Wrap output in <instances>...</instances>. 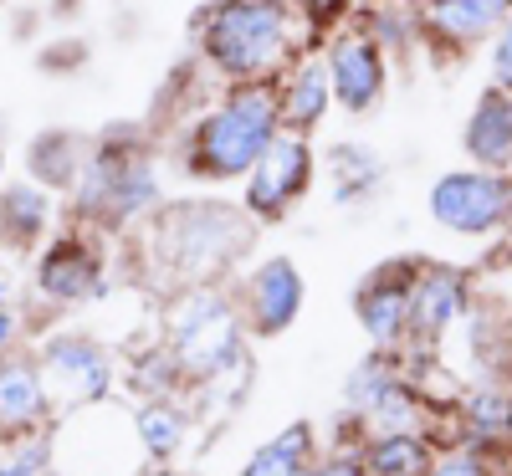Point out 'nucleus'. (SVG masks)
Returning <instances> with one entry per match:
<instances>
[{
	"label": "nucleus",
	"mask_w": 512,
	"mask_h": 476,
	"mask_svg": "<svg viewBox=\"0 0 512 476\" xmlns=\"http://www.w3.org/2000/svg\"><path fill=\"white\" fill-rule=\"evenodd\" d=\"M282 134L277 93L267 82H236L231 98L195 123L185 144V175L195 180H241L251 164L267 154V144Z\"/></svg>",
	"instance_id": "1"
},
{
	"label": "nucleus",
	"mask_w": 512,
	"mask_h": 476,
	"mask_svg": "<svg viewBox=\"0 0 512 476\" xmlns=\"http://www.w3.org/2000/svg\"><path fill=\"white\" fill-rule=\"evenodd\" d=\"M195 47L231 82H262L287 52L282 0H216L195 16Z\"/></svg>",
	"instance_id": "2"
},
{
	"label": "nucleus",
	"mask_w": 512,
	"mask_h": 476,
	"mask_svg": "<svg viewBox=\"0 0 512 476\" xmlns=\"http://www.w3.org/2000/svg\"><path fill=\"white\" fill-rule=\"evenodd\" d=\"M72 190H77V210H93L113 226L139 221L144 210L159 205V180H154L149 159L139 149H128L118 134H108L98 149L82 154Z\"/></svg>",
	"instance_id": "3"
},
{
	"label": "nucleus",
	"mask_w": 512,
	"mask_h": 476,
	"mask_svg": "<svg viewBox=\"0 0 512 476\" xmlns=\"http://www.w3.org/2000/svg\"><path fill=\"white\" fill-rule=\"evenodd\" d=\"M169 354L195 379H216L241 354V313L221 292L195 287L169 318Z\"/></svg>",
	"instance_id": "4"
},
{
	"label": "nucleus",
	"mask_w": 512,
	"mask_h": 476,
	"mask_svg": "<svg viewBox=\"0 0 512 476\" xmlns=\"http://www.w3.org/2000/svg\"><path fill=\"white\" fill-rule=\"evenodd\" d=\"M246 221L221 205V200H205V205H180L164 215V246H169V262H175L185 277H210L226 256L241 246Z\"/></svg>",
	"instance_id": "5"
},
{
	"label": "nucleus",
	"mask_w": 512,
	"mask_h": 476,
	"mask_svg": "<svg viewBox=\"0 0 512 476\" xmlns=\"http://www.w3.org/2000/svg\"><path fill=\"white\" fill-rule=\"evenodd\" d=\"M431 215L436 226L456 236H487L512 221V180L497 169H456L441 175L431 190Z\"/></svg>",
	"instance_id": "6"
},
{
	"label": "nucleus",
	"mask_w": 512,
	"mask_h": 476,
	"mask_svg": "<svg viewBox=\"0 0 512 476\" xmlns=\"http://www.w3.org/2000/svg\"><path fill=\"white\" fill-rule=\"evenodd\" d=\"M41 389H47V410H77V405H98L113 384V364L93 338L62 333L52 338L36 359Z\"/></svg>",
	"instance_id": "7"
},
{
	"label": "nucleus",
	"mask_w": 512,
	"mask_h": 476,
	"mask_svg": "<svg viewBox=\"0 0 512 476\" xmlns=\"http://www.w3.org/2000/svg\"><path fill=\"white\" fill-rule=\"evenodd\" d=\"M308 185H313L308 139L303 134H277L246 175V215H256V221H282V215L303 200Z\"/></svg>",
	"instance_id": "8"
},
{
	"label": "nucleus",
	"mask_w": 512,
	"mask_h": 476,
	"mask_svg": "<svg viewBox=\"0 0 512 476\" xmlns=\"http://www.w3.org/2000/svg\"><path fill=\"white\" fill-rule=\"evenodd\" d=\"M303 313V272H297L287 256H272L262 262L251 277H246V292H241V318L256 328V333H282L292 328V318Z\"/></svg>",
	"instance_id": "9"
},
{
	"label": "nucleus",
	"mask_w": 512,
	"mask_h": 476,
	"mask_svg": "<svg viewBox=\"0 0 512 476\" xmlns=\"http://www.w3.org/2000/svg\"><path fill=\"white\" fill-rule=\"evenodd\" d=\"M328 82L333 98L349 113H369L384 98V52L374 47V36H338L328 52Z\"/></svg>",
	"instance_id": "10"
},
{
	"label": "nucleus",
	"mask_w": 512,
	"mask_h": 476,
	"mask_svg": "<svg viewBox=\"0 0 512 476\" xmlns=\"http://www.w3.org/2000/svg\"><path fill=\"white\" fill-rule=\"evenodd\" d=\"M410 297H415V277H410V267H400V262L379 267V272L359 287V297H354L364 333H369L374 343H384V349H390V343L410 328Z\"/></svg>",
	"instance_id": "11"
},
{
	"label": "nucleus",
	"mask_w": 512,
	"mask_h": 476,
	"mask_svg": "<svg viewBox=\"0 0 512 476\" xmlns=\"http://www.w3.org/2000/svg\"><path fill=\"white\" fill-rule=\"evenodd\" d=\"M333 98V82H328V62H303L277 93V118H282V134H313L328 113Z\"/></svg>",
	"instance_id": "12"
},
{
	"label": "nucleus",
	"mask_w": 512,
	"mask_h": 476,
	"mask_svg": "<svg viewBox=\"0 0 512 476\" xmlns=\"http://www.w3.org/2000/svg\"><path fill=\"white\" fill-rule=\"evenodd\" d=\"M36 287H41V297H52V302H82V297H93L103 287V277H98L93 251H82L77 241H57L47 256H41Z\"/></svg>",
	"instance_id": "13"
},
{
	"label": "nucleus",
	"mask_w": 512,
	"mask_h": 476,
	"mask_svg": "<svg viewBox=\"0 0 512 476\" xmlns=\"http://www.w3.org/2000/svg\"><path fill=\"white\" fill-rule=\"evenodd\" d=\"M507 16H512V0H431V11H425L431 31L456 41V47H472V41L502 31Z\"/></svg>",
	"instance_id": "14"
},
{
	"label": "nucleus",
	"mask_w": 512,
	"mask_h": 476,
	"mask_svg": "<svg viewBox=\"0 0 512 476\" xmlns=\"http://www.w3.org/2000/svg\"><path fill=\"white\" fill-rule=\"evenodd\" d=\"M47 415V389H41V369L31 359L6 354L0 359V430H31Z\"/></svg>",
	"instance_id": "15"
},
{
	"label": "nucleus",
	"mask_w": 512,
	"mask_h": 476,
	"mask_svg": "<svg viewBox=\"0 0 512 476\" xmlns=\"http://www.w3.org/2000/svg\"><path fill=\"white\" fill-rule=\"evenodd\" d=\"M466 154H472L477 164H487V169L512 164V93L492 88L477 103L472 123H466Z\"/></svg>",
	"instance_id": "16"
},
{
	"label": "nucleus",
	"mask_w": 512,
	"mask_h": 476,
	"mask_svg": "<svg viewBox=\"0 0 512 476\" xmlns=\"http://www.w3.org/2000/svg\"><path fill=\"white\" fill-rule=\"evenodd\" d=\"M461 313H466V277H456V272H425V277L415 282L410 323H415L420 333H441V328H451Z\"/></svg>",
	"instance_id": "17"
},
{
	"label": "nucleus",
	"mask_w": 512,
	"mask_h": 476,
	"mask_svg": "<svg viewBox=\"0 0 512 476\" xmlns=\"http://www.w3.org/2000/svg\"><path fill=\"white\" fill-rule=\"evenodd\" d=\"M52 221V195L36 185H11L0 190V241H11L16 251L36 246L41 231Z\"/></svg>",
	"instance_id": "18"
},
{
	"label": "nucleus",
	"mask_w": 512,
	"mask_h": 476,
	"mask_svg": "<svg viewBox=\"0 0 512 476\" xmlns=\"http://www.w3.org/2000/svg\"><path fill=\"white\" fill-rule=\"evenodd\" d=\"M308 451H313V425H287L282 436H272L262 451H256L246 466H241V476H297L308 466Z\"/></svg>",
	"instance_id": "19"
},
{
	"label": "nucleus",
	"mask_w": 512,
	"mask_h": 476,
	"mask_svg": "<svg viewBox=\"0 0 512 476\" xmlns=\"http://www.w3.org/2000/svg\"><path fill=\"white\" fill-rule=\"evenodd\" d=\"M369 476H425L431 471V451H425L420 436H379L364 451Z\"/></svg>",
	"instance_id": "20"
},
{
	"label": "nucleus",
	"mask_w": 512,
	"mask_h": 476,
	"mask_svg": "<svg viewBox=\"0 0 512 476\" xmlns=\"http://www.w3.org/2000/svg\"><path fill=\"white\" fill-rule=\"evenodd\" d=\"M82 139L77 134H41L31 144V175L47 180V185H72L77 169H82Z\"/></svg>",
	"instance_id": "21"
},
{
	"label": "nucleus",
	"mask_w": 512,
	"mask_h": 476,
	"mask_svg": "<svg viewBox=\"0 0 512 476\" xmlns=\"http://www.w3.org/2000/svg\"><path fill=\"white\" fill-rule=\"evenodd\" d=\"M134 430L149 456H175L185 446V415L169 405V400H149L139 415H134Z\"/></svg>",
	"instance_id": "22"
},
{
	"label": "nucleus",
	"mask_w": 512,
	"mask_h": 476,
	"mask_svg": "<svg viewBox=\"0 0 512 476\" xmlns=\"http://www.w3.org/2000/svg\"><path fill=\"white\" fill-rule=\"evenodd\" d=\"M374 425H379V436H410L415 430V420H420V410H415V395L410 389H400V384H390L384 395L364 410Z\"/></svg>",
	"instance_id": "23"
},
{
	"label": "nucleus",
	"mask_w": 512,
	"mask_h": 476,
	"mask_svg": "<svg viewBox=\"0 0 512 476\" xmlns=\"http://www.w3.org/2000/svg\"><path fill=\"white\" fill-rule=\"evenodd\" d=\"M390 384H395V379H390V364H384L379 354H374V359H364V364H359V374L349 379V405H354V410H369V405H374Z\"/></svg>",
	"instance_id": "24"
},
{
	"label": "nucleus",
	"mask_w": 512,
	"mask_h": 476,
	"mask_svg": "<svg viewBox=\"0 0 512 476\" xmlns=\"http://www.w3.org/2000/svg\"><path fill=\"white\" fill-rule=\"evenodd\" d=\"M472 420L497 436V430H507V425H512V405H507L502 395H477V400H472Z\"/></svg>",
	"instance_id": "25"
},
{
	"label": "nucleus",
	"mask_w": 512,
	"mask_h": 476,
	"mask_svg": "<svg viewBox=\"0 0 512 476\" xmlns=\"http://www.w3.org/2000/svg\"><path fill=\"white\" fill-rule=\"evenodd\" d=\"M492 72H497V88L512 93V16L497 31V47H492Z\"/></svg>",
	"instance_id": "26"
},
{
	"label": "nucleus",
	"mask_w": 512,
	"mask_h": 476,
	"mask_svg": "<svg viewBox=\"0 0 512 476\" xmlns=\"http://www.w3.org/2000/svg\"><path fill=\"white\" fill-rule=\"evenodd\" d=\"M47 466V446H21L11 461H0V476H36Z\"/></svg>",
	"instance_id": "27"
},
{
	"label": "nucleus",
	"mask_w": 512,
	"mask_h": 476,
	"mask_svg": "<svg viewBox=\"0 0 512 476\" xmlns=\"http://www.w3.org/2000/svg\"><path fill=\"white\" fill-rule=\"evenodd\" d=\"M425 476H482V461L477 456H446V461H431Z\"/></svg>",
	"instance_id": "28"
},
{
	"label": "nucleus",
	"mask_w": 512,
	"mask_h": 476,
	"mask_svg": "<svg viewBox=\"0 0 512 476\" xmlns=\"http://www.w3.org/2000/svg\"><path fill=\"white\" fill-rule=\"evenodd\" d=\"M313 476H369V466L359 456H333V461L313 466Z\"/></svg>",
	"instance_id": "29"
},
{
	"label": "nucleus",
	"mask_w": 512,
	"mask_h": 476,
	"mask_svg": "<svg viewBox=\"0 0 512 476\" xmlns=\"http://www.w3.org/2000/svg\"><path fill=\"white\" fill-rule=\"evenodd\" d=\"M11 338H16V313L6 308V302H0V349H6Z\"/></svg>",
	"instance_id": "30"
},
{
	"label": "nucleus",
	"mask_w": 512,
	"mask_h": 476,
	"mask_svg": "<svg viewBox=\"0 0 512 476\" xmlns=\"http://www.w3.org/2000/svg\"><path fill=\"white\" fill-rule=\"evenodd\" d=\"M297 6H303V11H318V16H328V11L344 6V0H297Z\"/></svg>",
	"instance_id": "31"
},
{
	"label": "nucleus",
	"mask_w": 512,
	"mask_h": 476,
	"mask_svg": "<svg viewBox=\"0 0 512 476\" xmlns=\"http://www.w3.org/2000/svg\"><path fill=\"white\" fill-rule=\"evenodd\" d=\"M11 297V282H6V272H0V302H6Z\"/></svg>",
	"instance_id": "32"
},
{
	"label": "nucleus",
	"mask_w": 512,
	"mask_h": 476,
	"mask_svg": "<svg viewBox=\"0 0 512 476\" xmlns=\"http://www.w3.org/2000/svg\"><path fill=\"white\" fill-rule=\"evenodd\" d=\"M0 175H6V149H0Z\"/></svg>",
	"instance_id": "33"
},
{
	"label": "nucleus",
	"mask_w": 512,
	"mask_h": 476,
	"mask_svg": "<svg viewBox=\"0 0 512 476\" xmlns=\"http://www.w3.org/2000/svg\"><path fill=\"white\" fill-rule=\"evenodd\" d=\"M507 262H512V236H507Z\"/></svg>",
	"instance_id": "34"
},
{
	"label": "nucleus",
	"mask_w": 512,
	"mask_h": 476,
	"mask_svg": "<svg viewBox=\"0 0 512 476\" xmlns=\"http://www.w3.org/2000/svg\"><path fill=\"white\" fill-rule=\"evenodd\" d=\"M297 476H313V466H303V471H297Z\"/></svg>",
	"instance_id": "35"
}]
</instances>
